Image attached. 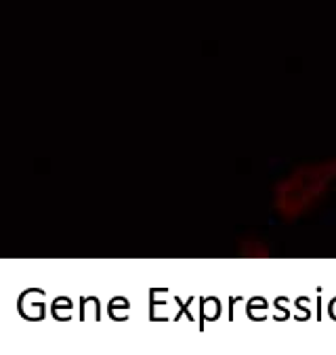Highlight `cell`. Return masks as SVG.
I'll return each instance as SVG.
<instances>
[{
	"mask_svg": "<svg viewBox=\"0 0 336 355\" xmlns=\"http://www.w3.org/2000/svg\"><path fill=\"white\" fill-rule=\"evenodd\" d=\"M336 187V156L303 162L274 185V210L286 223L305 219Z\"/></svg>",
	"mask_w": 336,
	"mask_h": 355,
	"instance_id": "6da1fadb",
	"label": "cell"
},
{
	"mask_svg": "<svg viewBox=\"0 0 336 355\" xmlns=\"http://www.w3.org/2000/svg\"><path fill=\"white\" fill-rule=\"evenodd\" d=\"M240 252L244 257H267L269 254V246L263 244V240L252 238V240H244L240 244Z\"/></svg>",
	"mask_w": 336,
	"mask_h": 355,
	"instance_id": "7a4b0ae2",
	"label": "cell"
}]
</instances>
